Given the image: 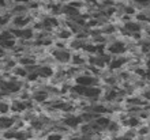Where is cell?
<instances>
[{
	"mask_svg": "<svg viewBox=\"0 0 150 140\" xmlns=\"http://www.w3.org/2000/svg\"><path fill=\"white\" fill-rule=\"evenodd\" d=\"M29 11H30V8H29L28 4H14V6L11 7V10H10V12H11L12 16L26 15V14H29Z\"/></svg>",
	"mask_w": 150,
	"mask_h": 140,
	"instance_id": "8992f818",
	"label": "cell"
},
{
	"mask_svg": "<svg viewBox=\"0 0 150 140\" xmlns=\"http://www.w3.org/2000/svg\"><path fill=\"white\" fill-rule=\"evenodd\" d=\"M18 39L15 38V35L12 34L10 29H1L0 30V46L6 49L7 52H11L14 48L16 46Z\"/></svg>",
	"mask_w": 150,
	"mask_h": 140,
	"instance_id": "6da1fadb",
	"label": "cell"
},
{
	"mask_svg": "<svg viewBox=\"0 0 150 140\" xmlns=\"http://www.w3.org/2000/svg\"><path fill=\"white\" fill-rule=\"evenodd\" d=\"M53 35H55L56 39H60V41H66V42H70L72 38H74L75 35L71 30L66 26H59V27L53 31Z\"/></svg>",
	"mask_w": 150,
	"mask_h": 140,
	"instance_id": "277c9868",
	"label": "cell"
},
{
	"mask_svg": "<svg viewBox=\"0 0 150 140\" xmlns=\"http://www.w3.org/2000/svg\"><path fill=\"white\" fill-rule=\"evenodd\" d=\"M33 18L30 14H26V15H15L11 18V23H10V27L14 29H25L32 26L33 23Z\"/></svg>",
	"mask_w": 150,
	"mask_h": 140,
	"instance_id": "7a4b0ae2",
	"label": "cell"
},
{
	"mask_svg": "<svg viewBox=\"0 0 150 140\" xmlns=\"http://www.w3.org/2000/svg\"><path fill=\"white\" fill-rule=\"evenodd\" d=\"M11 74H12V76H15V78L19 79V80H26V78H28V75H29V71H28V68H25V67L18 64V65L11 71Z\"/></svg>",
	"mask_w": 150,
	"mask_h": 140,
	"instance_id": "ba28073f",
	"label": "cell"
},
{
	"mask_svg": "<svg viewBox=\"0 0 150 140\" xmlns=\"http://www.w3.org/2000/svg\"><path fill=\"white\" fill-rule=\"evenodd\" d=\"M75 84L82 86V87H94V86H100V79L83 71V74L75 78Z\"/></svg>",
	"mask_w": 150,
	"mask_h": 140,
	"instance_id": "3957f363",
	"label": "cell"
},
{
	"mask_svg": "<svg viewBox=\"0 0 150 140\" xmlns=\"http://www.w3.org/2000/svg\"><path fill=\"white\" fill-rule=\"evenodd\" d=\"M11 114V98H0V116Z\"/></svg>",
	"mask_w": 150,
	"mask_h": 140,
	"instance_id": "52a82bcc",
	"label": "cell"
},
{
	"mask_svg": "<svg viewBox=\"0 0 150 140\" xmlns=\"http://www.w3.org/2000/svg\"><path fill=\"white\" fill-rule=\"evenodd\" d=\"M7 53H8V52L6 51V49H3V48L0 46V60H3V58L7 56Z\"/></svg>",
	"mask_w": 150,
	"mask_h": 140,
	"instance_id": "30bf717a",
	"label": "cell"
},
{
	"mask_svg": "<svg viewBox=\"0 0 150 140\" xmlns=\"http://www.w3.org/2000/svg\"><path fill=\"white\" fill-rule=\"evenodd\" d=\"M137 132H138V137H147L150 135V128L146 122H143L139 128H137Z\"/></svg>",
	"mask_w": 150,
	"mask_h": 140,
	"instance_id": "9c48e42d",
	"label": "cell"
},
{
	"mask_svg": "<svg viewBox=\"0 0 150 140\" xmlns=\"http://www.w3.org/2000/svg\"><path fill=\"white\" fill-rule=\"evenodd\" d=\"M15 124V118L12 114H8V116H0V132L3 131H7V129H11Z\"/></svg>",
	"mask_w": 150,
	"mask_h": 140,
	"instance_id": "5b68a950",
	"label": "cell"
}]
</instances>
